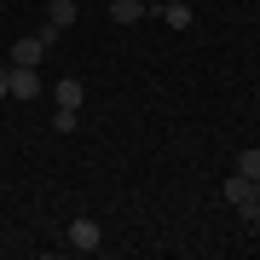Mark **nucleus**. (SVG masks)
<instances>
[{"label": "nucleus", "instance_id": "obj_1", "mask_svg": "<svg viewBox=\"0 0 260 260\" xmlns=\"http://www.w3.org/2000/svg\"><path fill=\"white\" fill-rule=\"evenodd\" d=\"M64 243H70V249H81V254H99V249H104V232H99V220H87V214H81V220H70Z\"/></svg>", "mask_w": 260, "mask_h": 260}, {"label": "nucleus", "instance_id": "obj_2", "mask_svg": "<svg viewBox=\"0 0 260 260\" xmlns=\"http://www.w3.org/2000/svg\"><path fill=\"white\" fill-rule=\"evenodd\" d=\"M145 0H110V6H104V18H110V23H121V29H127V23H139L145 18Z\"/></svg>", "mask_w": 260, "mask_h": 260}, {"label": "nucleus", "instance_id": "obj_3", "mask_svg": "<svg viewBox=\"0 0 260 260\" xmlns=\"http://www.w3.org/2000/svg\"><path fill=\"white\" fill-rule=\"evenodd\" d=\"M12 99H41V75L29 64H12Z\"/></svg>", "mask_w": 260, "mask_h": 260}, {"label": "nucleus", "instance_id": "obj_4", "mask_svg": "<svg viewBox=\"0 0 260 260\" xmlns=\"http://www.w3.org/2000/svg\"><path fill=\"white\" fill-rule=\"evenodd\" d=\"M41 58H47V41H41V35H23L18 47H12V64H29V70H35Z\"/></svg>", "mask_w": 260, "mask_h": 260}, {"label": "nucleus", "instance_id": "obj_5", "mask_svg": "<svg viewBox=\"0 0 260 260\" xmlns=\"http://www.w3.org/2000/svg\"><path fill=\"white\" fill-rule=\"evenodd\" d=\"M225 203H232V208H237V203H254V179L232 168V174H225Z\"/></svg>", "mask_w": 260, "mask_h": 260}, {"label": "nucleus", "instance_id": "obj_6", "mask_svg": "<svg viewBox=\"0 0 260 260\" xmlns=\"http://www.w3.org/2000/svg\"><path fill=\"white\" fill-rule=\"evenodd\" d=\"M52 104H58V110H81V81H75V75H64V81L52 87Z\"/></svg>", "mask_w": 260, "mask_h": 260}, {"label": "nucleus", "instance_id": "obj_7", "mask_svg": "<svg viewBox=\"0 0 260 260\" xmlns=\"http://www.w3.org/2000/svg\"><path fill=\"white\" fill-rule=\"evenodd\" d=\"M156 12H162L168 29H191V6H185V0H168V6H156Z\"/></svg>", "mask_w": 260, "mask_h": 260}, {"label": "nucleus", "instance_id": "obj_8", "mask_svg": "<svg viewBox=\"0 0 260 260\" xmlns=\"http://www.w3.org/2000/svg\"><path fill=\"white\" fill-rule=\"evenodd\" d=\"M47 18H52L58 29H70L75 18H81V6H75V0H47Z\"/></svg>", "mask_w": 260, "mask_h": 260}, {"label": "nucleus", "instance_id": "obj_9", "mask_svg": "<svg viewBox=\"0 0 260 260\" xmlns=\"http://www.w3.org/2000/svg\"><path fill=\"white\" fill-rule=\"evenodd\" d=\"M237 174H249V179H260V150H237Z\"/></svg>", "mask_w": 260, "mask_h": 260}, {"label": "nucleus", "instance_id": "obj_10", "mask_svg": "<svg viewBox=\"0 0 260 260\" xmlns=\"http://www.w3.org/2000/svg\"><path fill=\"white\" fill-rule=\"evenodd\" d=\"M52 127H58V133H75V127H81V116H75V110H52Z\"/></svg>", "mask_w": 260, "mask_h": 260}, {"label": "nucleus", "instance_id": "obj_11", "mask_svg": "<svg viewBox=\"0 0 260 260\" xmlns=\"http://www.w3.org/2000/svg\"><path fill=\"white\" fill-rule=\"evenodd\" d=\"M35 35H41V41H47V52H52V47H58V35H64V29H58V23L47 18V23H41V29H35Z\"/></svg>", "mask_w": 260, "mask_h": 260}, {"label": "nucleus", "instance_id": "obj_12", "mask_svg": "<svg viewBox=\"0 0 260 260\" xmlns=\"http://www.w3.org/2000/svg\"><path fill=\"white\" fill-rule=\"evenodd\" d=\"M0 99H12V64H0Z\"/></svg>", "mask_w": 260, "mask_h": 260}, {"label": "nucleus", "instance_id": "obj_13", "mask_svg": "<svg viewBox=\"0 0 260 260\" xmlns=\"http://www.w3.org/2000/svg\"><path fill=\"white\" fill-rule=\"evenodd\" d=\"M254 203H260V179H254Z\"/></svg>", "mask_w": 260, "mask_h": 260}, {"label": "nucleus", "instance_id": "obj_14", "mask_svg": "<svg viewBox=\"0 0 260 260\" xmlns=\"http://www.w3.org/2000/svg\"><path fill=\"white\" fill-rule=\"evenodd\" d=\"M254 93H260V87H254Z\"/></svg>", "mask_w": 260, "mask_h": 260}]
</instances>
